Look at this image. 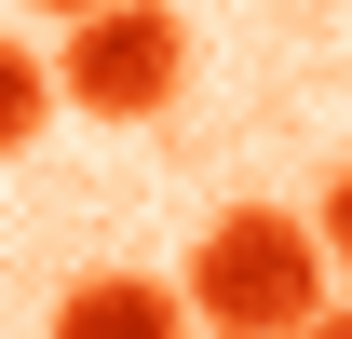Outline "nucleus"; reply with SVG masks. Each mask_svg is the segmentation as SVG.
Returning <instances> with one entry per match:
<instances>
[{"instance_id":"7ed1b4c3","label":"nucleus","mask_w":352,"mask_h":339,"mask_svg":"<svg viewBox=\"0 0 352 339\" xmlns=\"http://www.w3.org/2000/svg\"><path fill=\"white\" fill-rule=\"evenodd\" d=\"M204 312L176 285H149V271H95V285H68L54 298V339H190Z\"/></svg>"},{"instance_id":"0eeeda50","label":"nucleus","mask_w":352,"mask_h":339,"mask_svg":"<svg viewBox=\"0 0 352 339\" xmlns=\"http://www.w3.org/2000/svg\"><path fill=\"white\" fill-rule=\"evenodd\" d=\"M28 14H54V28H68V14H95V0H28Z\"/></svg>"},{"instance_id":"20e7f679","label":"nucleus","mask_w":352,"mask_h":339,"mask_svg":"<svg viewBox=\"0 0 352 339\" xmlns=\"http://www.w3.org/2000/svg\"><path fill=\"white\" fill-rule=\"evenodd\" d=\"M68 109V82H54V54H28V41H0V163L28 150V136Z\"/></svg>"},{"instance_id":"39448f33","label":"nucleus","mask_w":352,"mask_h":339,"mask_svg":"<svg viewBox=\"0 0 352 339\" xmlns=\"http://www.w3.org/2000/svg\"><path fill=\"white\" fill-rule=\"evenodd\" d=\"M311 231H325V258H339V271H352V163L325 176V217H311Z\"/></svg>"},{"instance_id":"423d86ee","label":"nucleus","mask_w":352,"mask_h":339,"mask_svg":"<svg viewBox=\"0 0 352 339\" xmlns=\"http://www.w3.org/2000/svg\"><path fill=\"white\" fill-rule=\"evenodd\" d=\"M298 339H352V298H325V312H311V326Z\"/></svg>"},{"instance_id":"6e6552de","label":"nucleus","mask_w":352,"mask_h":339,"mask_svg":"<svg viewBox=\"0 0 352 339\" xmlns=\"http://www.w3.org/2000/svg\"><path fill=\"white\" fill-rule=\"evenodd\" d=\"M204 339H217V326H204Z\"/></svg>"},{"instance_id":"f257e3e1","label":"nucleus","mask_w":352,"mask_h":339,"mask_svg":"<svg viewBox=\"0 0 352 339\" xmlns=\"http://www.w3.org/2000/svg\"><path fill=\"white\" fill-rule=\"evenodd\" d=\"M190 312L217 339H298L325 312V231L298 204H217L190 245Z\"/></svg>"},{"instance_id":"f03ea898","label":"nucleus","mask_w":352,"mask_h":339,"mask_svg":"<svg viewBox=\"0 0 352 339\" xmlns=\"http://www.w3.org/2000/svg\"><path fill=\"white\" fill-rule=\"evenodd\" d=\"M54 82H68L82 123H163L176 95H190V28H176L163 0H95V14H68Z\"/></svg>"}]
</instances>
